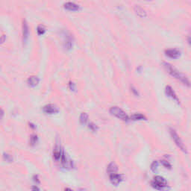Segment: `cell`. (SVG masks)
Instances as JSON below:
<instances>
[{
	"label": "cell",
	"instance_id": "cell-21",
	"mask_svg": "<svg viewBox=\"0 0 191 191\" xmlns=\"http://www.w3.org/2000/svg\"><path fill=\"white\" fill-rule=\"evenodd\" d=\"M37 141H38V137L36 135H32L30 137V145L31 146H35L37 144Z\"/></svg>",
	"mask_w": 191,
	"mask_h": 191
},
{
	"label": "cell",
	"instance_id": "cell-7",
	"mask_svg": "<svg viewBox=\"0 0 191 191\" xmlns=\"http://www.w3.org/2000/svg\"><path fill=\"white\" fill-rule=\"evenodd\" d=\"M43 110L45 114H54L58 112V108H57L56 105L53 104L46 105L43 108Z\"/></svg>",
	"mask_w": 191,
	"mask_h": 191
},
{
	"label": "cell",
	"instance_id": "cell-5",
	"mask_svg": "<svg viewBox=\"0 0 191 191\" xmlns=\"http://www.w3.org/2000/svg\"><path fill=\"white\" fill-rule=\"evenodd\" d=\"M60 162H61L62 166L65 169H72L73 167V160L70 159L69 156L65 151L62 152L61 157H60Z\"/></svg>",
	"mask_w": 191,
	"mask_h": 191
},
{
	"label": "cell",
	"instance_id": "cell-17",
	"mask_svg": "<svg viewBox=\"0 0 191 191\" xmlns=\"http://www.w3.org/2000/svg\"><path fill=\"white\" fill-rule=\"evenodd\" d=\"M129 119H131V120H134V121L146 120L147 118H146V116H144L143 114H135L129 117Z\"/></svg>",
	"mask_w": 191,
	"mask_h": 191
},
{
	"label": "cell",
	"instance_id": "cell-11",
	"mask_svg": "<svg viewBox=\"0 0 191 191\" xmlns=\"http://www.w3.org/2000/svg\"><path fill=\"white\" fill-rule=\"evenodd\" d=\"M165 93H166V94H167V96H169V97L172 98V99L176 100L178 103L179 102V100H178V96H176V93H175V91L173 90V89L170 86H167V87H166Z\"/></svg>",
	"mask_w": 191,
	"mask_h": 191
},
{
	"label": "cell",
	"instance_id": "cell-29",
	"mask_svg": "<svg viewBox=\"0 0 191 191\" xmlns=\"http://www.w3.org/2000/svg\"><path fill=\"white\" fill-rule=\"evenodd\" d=\"M3 117H4V110L0 108V120L3 118Z\"/></svg>",
	"mask_w": 191,
	"mask_h": 191
},
{
	"label": "cell",
	"instance_id": "cell-16",
	"mask_svg": "<svg viewBox=\"0 0 191 191\" xmlns=\"http://www.w3.org/2000/svg\"><path fill=\"white\" fill-rule=\"evenodd\" d=\"M135 11L136 12V14L138 16H140V17H146V10L140 7V5H135Z\"/></svg>",
	"mask_w": 191,
	"mask_h": 191
},
{
	"label": "cell",
	"instance_id": "cell-20",
	"mask_svg": "<svg viewBox=\"0 0 191 191\" xmlns=\"http://www.w3.org/2000/svg\"><path fill=\"white\" fill-rule=\"evenodd\" d=\"M37 34H38L39 35H44V34L46 32V27H45V26H44V25H42V24L39 25V26H37Z\"/></svg>",
	"mask_w": 191,
	"mask_h": 191
},
{
	"label": "cell",
	"instance_id": "cell-25",
	"mask_svg": "<svg viewBox=\"0 0 191 191\" xmlns=\"http://www.w3.org/2000/svg\"><path fill=\"white\" fill-rule=\"evenodd\" d=\"M33 181L35 184H36V185H40V178H39L38 175H35V176H33Z\"/></svg>",
	"mask_w": 191,
	"mask_h": 191
},
{
	"label": "cell",
	"instance_id": "cell-8",
	"mask_svg": "<svg viewBox=\"0 0 191 191\" xmlns=\"http://www.w3.org/2000/svg\"><path fill=\"white\" fill-rule=\"evenodd\" d=\"M110 181L111 182L112 185H118L121 181H122V175L117 174V173H114V174L109 175Z\"/></svg>",
	"mask_w": 191,
	"mask_h": 191
},
{
	"label": "cell",
	"instance_id": "cell-30",
	"mask_svg": "<svg viewBox=\"0 0 191 191\" xmlns=\"http://www.w3.org/2000/svg\"><path fill=\"white\" fill-rule=\"evenodd\" d=\"M29 125H30V126H31L32 128H36V127H35V126H35V125L32 124V123H29Z\"/></svg>",
	"mask_w": 191,
	"mask_h": 191
},
{
	"label": "cell",
	"instance_id": "cell-9",
	"mask_svg": "<svg viewBox=\"0 0 191 191\" xmlns=\"http://www.w3.org/2000/svg\"><path fill=\"white\" fill-rule=\"evenodd\" d=\"M29 36V28L26 19L23 21V42H26Z\"/></svg>",
	"mask_w": 191,
	"mask_h": 191
},
{
	"label": "cell",
	"instance_id": "cell-14",
	"mask_svg": "<svg viewBox=\"0 0 191 191\" xmlns=\"http://www.w3.org/2000/svg\"><path fill=\"white\" fill-rule=\"evenodd\" d=\"M39 81H40V80H39V78L37 76H30L29 78H28V85H29L30 87H36L37 85H38Z\"/></svg>",
	"mask_w": 191,
	"mask_h": 191
},
{
	"label": "cell",
	"instance_id": "cell-13",
	"mask_svg": "<svg viewBox=\"0 0 191 191\" xmlns=\"http://www.w3.org/2000/svg\"><path fill=\"white\" fill-rule=\"evenodd\" d=\"M117 171H118V167L114 162H111V163L108 164V167H107V172L108 174H114V173H117Z\"/></svg>",
	"mask_w": 191,
	"mask_h": 191
},
{
	"label": "cell",
	"instance_id": "cell-12",
	"mask_svg": "<svg viewBox=\"0 0 191 191\" xmlns=\"http://www.w3.org/2000/svg\"><path fill=\"white\" fill-rule=\"evenodd\" d=\"M64 7L65 9L72 10V11H77V10L80 9L79 5L74 2H66L64 5Z\"/></svg>",
	"mask_w": 191,
	"mask_h": 191
},
{
	"label": "cell",
	"instance_id": "cell-27",
	"mask_svg": "<svg viewBox=\"0 0 191 191\" xmlns=\"http://www.w3.org/2000/svg\"><path fill=\"white\" fill-rule=\"evenodd\" d=\"M69 87H70L71 90H75V89H76V85H75L73 82H70V83H69Z\"/></svg>",
	"mask_w": 191,
	"mask_h": 191
},
{
	"label": "cell",
	"instance_id": "cell-15",
	"mask_svg": "<svg viewBox=\"0 0 191 191\" xmlns=\"http://www.w3.org/2000/svg\"><path fill=\"white\" fill-rule=\"evenodd\" d=\"M64 48L67 50H69L73 47V40L70 35H66L65 40H64Z\"/></svg>",
	"mask_w": 191,
	"mask_h": 191
},
{
	"label": "cell",
	"instance_id": "cell-10",
	"mask_svg": "<svg viewBox=\"0 0 191 191\" xmlns=\"http://www.w3.org/2000/svg\"><path fill=\"white\" fill-rule=\"evenodd\" d=\"M165 54L167 56H168L171 58H179L181 52H180V51H178V49H167V50L165 51Z\"/></svg>",
	"mask_w": 191,
	"mask_h": 191
},
{
	"label": "cell",
	"instance_id": "cell-6",
	"mask_svg": "<svg viewBox=\"0 0 191 191\" xmlns=\"http://www.w3.org/2000/svg\"><path fill=\"white\" fill-rule=\"evenodd\" d=\"M62 152H63V149H62L60 142L57 140L54 147V149H53V158H54L56 161H58V160H59L60 159Z\"/></svg>",
	"mask_w": 191,
	"mask_h": 191
},
{
	"label": "cell",
	"instance_id": "cell-18",
	"mask_svg": "<svg viewBox=\"0 0 191 191\" xmlns=\"http://www.w3.org/2000/svg\"><path fill=\"white\" fill-rule=\"evenodd\" d=\"M79 121L82 125H85L88 121V114L86 113H81L79 117Z\"/></svg>",
	"mask_w": 191,
	"mask_h": 191
},
{
	"label": "cell",
	"instance_id": "cell-24",
	"mask_svg": "<svg viewBox=\"0 0 191 191\" xmlns=\"http://www.w3.org/2000/svg\"><path fill=\"white\" fill-rule=\"evenodd\" d=\"M88 127L91 130V131H96V130L98 129V127H97V126H96V125L94 124L93 122H90V123H89Z\"/></svg>",
	"mask_w": 191,
	"mask_h": 191
},
{
	"label": "cell",
	"instance_id": "cell-23",
	"mask_svg": "<svg viewBox=\"0 0 191 191\" xmlns=\"http://www.w3.org/2000/svg\"><path fill=\"white\" fill-rule=\"evenodd\" d=\"M160 164H161L162 165H163L164 167L167 169H171V167H172V165H171V164H169V162L167 161V160H160Z\"/></svg>",
	"mask_w": 191,
	"mask_h": 191
},
{
	"label": "cell",
	"instance_id": "cell-4",
	"mask_svg": "<svg viewBox=\"0 0 191 191\" xmlns=\"http://www.w3.org/2000/svg\"><path fill=\"white\" fill-rule=\"evenodd\" d=\"M110 113L112 115L115 116L117 118L122 119L123 121H128L129 120V117L126 114V112L124 110L119 108V107L117 106H113L110 108Z\"/></svg>",
	"mask_w": 191,
	"mask_h": 191
},
{
	"label": "cell",
	"instance_id": "cell-22",
	"mask_svg": "<svg viewBox=\"0 0 191 191\" xmlns=\"http://www.w3.org/2000/svg\"><path fill=\"white\" fill-rule=\"evenodd\" d=\"M158 169V162L157 160H154L151 164V169L153 171V172H157Z\"/></svg>",
	"mask_w": 191,
	"mask_h": 191
},
{
	"label": "cell",
	"instance_id": "cell-1",
	"mask_svg": "<svg viewBox=\"0 0 191 191\" xmlns=\"http://www.w3.org/2000/svg\"><path fill=\"white\" fill-rule=\"evenodd\" d=\"M164 67H165V69H167V71L168 72L172 77L176 78V79L179 80L180 81H181L184 85H187V86L190 87V81L188 80V78H187L186 76L181 73V72L176 69L175 67H173L171 64H169L168 63H166L164 62Z\"/></svg>",
	"mask_w": 191,
	"mask_h": 191
},
{
	"label": "cell",
	"instance_id": "cell-28",
	"mask_svg": "<svg viewBox=\"0 0 191 191\" xmlns=\"http://www.w3.org/2000/svg\"><path fill=\"white\" fill-rule=\"evenodd\" d=\"M5 41V35H2L1 37H0V44H3Z\"/></svg>",
	"mask_w": 191,
	"mask_h": 191
},
{
	"label": "cell",
	"instance_id": "cell-19",
	"mask_svg": "<svg viewBox=\"0 0 191 191\" xmlns=\"http://www.w3.org/2000/svg\"><path fill=\"white\" fill-rule=\"evenodd\" d=\"M3 159L6 162H8V163H11L14 160L13 156L10 154H8V153L6 152H5L4 154H3Z\"/></svg>",
	"mask_w": 191,
	"mask_h": 191
},
{
	"label": "cell",
	"instance_id": "cell-3",
	"mask_svg": "<svg viewBox=\"0 0 191 191\" xmlns=\"http://www.w3.org/2000/svg\"><path fill=\"white\" fill-rule=\"evenodd\" d=\"M169 132H170L171 137H172V140H174L175 143L176 144V146H177L182 152H184L185 153H187V147L185 146V143H183V141L181 140V139L180 138V137L178 136V134L176 133V131H175L174 129H172V128H170V129H169Z\"/></svg>",
	"mask_w": 191,
	"mask_h": 191
},
{
	"label": "cell",
	"instance_id": "cell-2",
	"mask_svg": "<svg viewBox=\"0 0 191 191\" xmlns=\"http://www.w3.org/2000/svg\"><path fill=\"white\" fill-rule=\"evenodd\" d=\"M152 187L158 190H163L167 187V181L164 177L156 176L151 183Z\"/></svg>",
	"mask_w": 191,
	"mask_h": 191
},
{
	"label": "cell",
	"instance_id": "cell-31",
	"mask_svg": "<svg viewBox=\"0 0 191 191\" xmlns=\"http://www.w3.org/2000/svg\"><path fill=\"white\" fill-rule=\"evenodd\" d=\"M65 191H73L72 189H70V188H66L65 189Z\"/></svg>",
	"mask_w": 191,
	"mask_h": 191
},
{
	"label": "cell",
	"instance_id": "cell-26",
	"mask_svg": "<svg viewBox=\"0 0 191 191\" xmlns=\"http://www.w3.org/2000/svg\"><path fill=\"white\" fill-rule=\"evenodd\" d=\"M31 190L32 191H40V188H39V187H37V185H34V186H32Z\"/></svg>",
	"mask_w": 191,
	"mask_h": 191
}]
</instances>
